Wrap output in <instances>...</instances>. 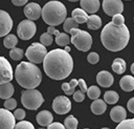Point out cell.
<instances>
[{
  "instance_id": "6da1fadb",
  "label": "cell",
  "mask_w": 134,
  "mask_h": 129,
  "mask_svg": "<svg viewBox=\"0 0 134 129\" xmlns=\"http://www.w3.org/2000/svg\"><path fill=\"white\" fill-rule=\"evenodd\" d=\"M43 68L50 79L64 80L73 69V60L65 49L55 48L47 52L43 61Z\"/></svg>"
},
{
  "instance_id": "7a4b0ae2",
  "label": "cell",
  "mask_w": 134,
  "mask_h": 129,
  "mask_svg": "<svg viewBox=\"0 0 134 129\" xmlns=\"http://www.w3.org/2000/svg\"><path fill=\"white\" fill-rule=\"evenodd\" d=\"M130 39L128 27L122 25H115L112 22L106 24L100 33V40L105 48L110 51H119L124 49Z\"/></svg>"
},
{
  "instance_id": "3957f363",
  "label": "cell",
  "mask_w": 134,
  "mask_h": 129,
  "mask_svg": "<svg viewBox=\"0 0 134 129\" xmlns=\"http://www.w3.org/2000/svg\"><path fill=\"white\" fill-rule=\"evenodd\" d=\"M16 81L25 89H35L42 81L41 70L31 62H21L16 67Z\"/></svg>"
},
{
  "instance_id": "277c9868",
  "label": "cell",
  "mask_w": 134,
  "mask_h": 129,
  "mask_svg": "<svg viewBox=\"0 0 134 129\" xmlns=\"http://www.w3.org/2000/svg\"><path fill=\"white\" fill-rule=\"evenodd\" d=\"M66 16V6L60 1H49L42 8V18L49 26L60 25L65 21Z\"/></svg>"
},
{
  "instance_id": "5b68a950",
  "label": "cell",
  "mask_w": 134,
  "mask_h": 129,
  "mask_svg": "<svg viewBox=\"0 0 134 129\" xmlns=\"http://www.w3.org/2000/svg\"><path fill=\"white\" fill-rule=\"evenodd\" d=\"M71 35V43L81 51H87L92 45V37L88 31L80 28H73L69 33Z\"/></svg>"
},
{
  "instance_id": "8992f818",
  "label": "cell",
  "mask_w": 134,
  "mask_h": 129,
  "mask_svg": "<svg viewBox=\"0 0 134 129\" xmlns=\"http://www.w3.org/2000/svg\"><path fill=\"white\" fill-rule=\"evenodd\" d=\"M44 102L43 95L39 90L36 89H26L21 93V103L22 105L30 110H37Z\"/></svg>"
},
{
  "instance_id": "52a82bcc",
  "label": "cell",
  "mask_w": 134,
  "mask_h": 129,
  "mask_svg": "<svg viewBox=\"0 0 134 129\" xmlns=\"http://www.w3.org/2000/svg\"><path fill=\"white\" fill-rule=\"evenodd\" d=\"M47 55L46 46H44L42 43H32L25 51V56L28 59L29 62L34 64H39L44 61L45 57Z\"/></svg>"
},
{
  "instance_id": "ba28073f",
  "label": "cell",
  "mask_w": 134,
  "mask_h": 129,
  "mask_svg": "<svg viewBox=\"0 0 134 129\" xmlns=\"http://www.w3.org/2000/svg\"><path fill=\"white\" fill-rule=\"evenodd\" d=\"M37 31V26L34 23V21L31 20H22L18 27H17V34L18 37L22 40H29L30 38H32L35 36Z\"/></svg>"
},
{
  "instance_id": "9c48e42d",
  "label": "cell",
  "mask_w": 134,
  "mask_h": 129,
  "mask_svg": "<svg viewBox=\"0 0 134 129\" xmlns=\"http://www.w3.org/2000/svg\"><path fill=\"white\" fill-rule=\"evenodd\" d=\"M52 109L58 114H65L71 109V102L65 95L57 96L52 102Z\"/></svg>"
},
{
  "instance_id": "30bf717a",
  "label": "cell",
  "mask_w": 134,
  "mask_h": 129,
  "mask_svg": "<svg viewBox=\"0 0 134 129\" xmlns=\"http://www.w3.org/2000/svg\"><path fill=\"white\" fill-rule=\"evenodd\" d=\"M103 9L108 15L113 17L114 15L121 14L124 10V3L121 0H104Z\"/></svg>"
},
{
  "instance_id": "8fae6325",
  "label": "cell",
  "mask_w": 134,
  "mask_h": 129,
  "mask_svg": "<svg viewBox=\"0 0 134 129\" xmlns=\"http://www.w3.org/2000/svg\"><path fill=\"white\" fill-rule=\"evenodd\" d=\"M13 78L14 72L10 63L4 57H0V84L10 82Z\"/></svg>"
},
{
  "instance_id": "7c38bea8",
  "label": "cell",
  "mask_w": 134,
  "mask_h": 129,
  "mask_svg": "<svg viewBox=\"0 0 134 129\" xmlns=\"http://www.w3.org/2000/svg\"><path fill=\"white\" fill-rule=\"evenodd\" d=\"M16 126L15 115L7 109H0V129H14Z\"/></svg>"
},
{
  "instance_id": "4fadbf2b",
  "label": "cell",
  "mask_w": 134,
  "mask_h": 129,
  "mask_svg": "<svg viewBox=\"0 0 134 129\" xmlns=\"http://www.w3.org/2000/svg\"><path fill=\"white\" fill-rule=\"evenodd\" d=\"M13 27V20L8 13L3 9H0V38L7 36L8 33L12 30Z\"/></svg>"
},
{
  "instance_id": "5bb4252c",
  "label": "cell",
  "mask_w": 134,
  "mask_h": 129,
  "mask_svg": "<svg viewBox=\"0 0 134 129\" xmlns=\"http://www.w3.org/2000/svg\"><path fill=\"white\" fill-rule=\"evenodd\" d=\"M24 15L28 20H31V21L37 20L40 18V16H42V8L36 2L27 3L24 6Z\"/></svg>"
},
{
  "instance_id": "9a60e30c",
  "label": "cell",
  "mask_w": 134,
  "mask_h": 129,
  "mask_svg": "<svg viewBox=\"0 0 134 129\" xmlns=\"http://www.w3.org/2000/svg\"><path fill=\"white\" fill-rule=\"evenodd\" d=\"M96 82L98 83V85H100L102 87H110L112 86L113 82H114V78L112 76V73H110L107 70H102L97 73L96 76Z\"/></svg>"
},
{
  "instance_id": "2e32d148",
  "label": "cell",
  "mask_w": 134,
  "mask_h": 129,
  "mask_svg": "<svg viewBox=\"0 0 134 129\" xmlns=\"http://www.w3.org/2000/svg\"><path fill=\"white\" fill-rule=\"evenodd\" d=\"M110 117L115 123H120L127 119V111L122 106H115L110 111Z\"/></svg>"
},
{
  "instance_id": "e0dca14e",
  "label": "cell",
  "mask_w": 134,
  "mask_h": 129,
  "mask_svg": "<svg viewBox=\"0 0 134 129\" xmlns=\"http://www.w3.org/2000/svg\"><path fill=\"white\" fill-rule=\"evenodd\" d=\"M81 8L87 14H94L99 8V0H81Z\"/></svg>"
},
{
  "instance_id": "ac0fdd59",
  "label": "cell",
  "mask_w": 134,
  "mask_h": 129,
  "mask_svg": "<svg viewBox=\"0 0 134 129\" xmlns=\"http://www.w3.org/2000/svg\"><path fill=\"white\" fill-rule=\"evenodd\" d=\"M36 120H37V123H38L40 126L45 127V126H49V125L52 123L53 116H52V114H51L48 110H42V111H40V112L37 114Z\"/></svg>"
},
{
  "instance_id": "d6986e66",
  "label": "cell",
  "mask_w": 134,
  "mask_h": 129,
  "mask_svg": "<svg viewBox=\"0 0 134 129\" xmlns=\"http://www.w3.org/2000/svg\"><path fill=\"white\" fill-rule=\"evenodd\" d=\"M119 86L126 92L133 91L134 90V78L132 76H124L119 80Z\"/></svg>"
},
{
  "instance_id": "ffe728a7",
  "label": "cell",
  "mask_w": 134,
  "mask_h": 129,
  "mask_svg": "<svg viewBox=\"0 0 134 129\" xmlns=\"http://www.w3.org/2000/svg\"><path fill=\"white\" fill-rule=\"evenodd\" d=\"M14 91H15V89L10 82L0 84V99L7 100V99L12 98V95L14 94Z\"/></svg>"
},
{
  "instance_id": "44dd1931",
  "label": "cell",
  "mask_w": 134,
  "mask_h": 129,
  "mask_svg": "<svg viewBox=\"0 0 134 129\" xmlns=\"http://www.w3.org/2000/svg\"><path fill=\"white\" fill-rule=\"evenodd\" d=\"M90 108H91V111H92L94 114L99 115V114H103V113L106 111V109H107V104H106V102H105L104 100L97 99V100H94V101L92 102Z\"/></svg>"
},
{
  "instance_id": "7402d4cb",
  "label": "cell",
  "mask_w": 134,
  "mask_h": 129,
  "mask_svg": "<svg viewBox=\"0 0 134 129\" xmlns=\"http://www.w3.org/2000/svg\"><path fill=\"white\" fill-rule=\"evenodd\" d=\"M71 18L76 22V23H79V24H83V23H85V22H87V20H88V15H87V13L83 9V8H74L73 10H72V13H71Z\"/></svg>"
},
{
  "instance_id": "603a6c76",
  "label": "cell",
  "mask_w": 134,
  "mask_h": 129,
  "mask_svg": "<svg viewBox=\"0 0 134 129\" xmlns=\"http://www.w3.org/2000/svg\"><path fill=\"white\" fill-rule=\"evenodd\" d=\"M126 61L121 58H116L114 59L113 63H112V70L117 73V74H121L126 71Z\"/></svg>"
},
{
  "instance_id": "cb8c5ba5",
  "label": "cell",
  "mask_w": 134,
  "mask_h": 129,
  "mask_svg": "<svg viewBox=\"0 0 134 129\" xmlns=\"http://www.w3.org/2000/svg\"><path fill=\"white\" fill-rule=\"evenodd\" d=\"M87 26L89 29H98L102 26V19L97 15H90L87 20Z\"/></svg>"
},
{
  "instance_id": "d4e9b609",
  "label": "cell",
  "mask_w": 134,
  "mask_h": 129,
  "mask_svg": "<svg viewBox=\"0 0 134 129\" xmlns=\"http://www.w3.org/2000/svg\"><path fill=\"white\" fill-rule=\"evenodd\" d=\"M77 84H79V80L72 79L69 83H63L62 89L67 95H71L74 93V89H75V86H77Z\"/></svg>"
},
{
  "instance_id": "484cf974",
  "label": "cell",
  "mask_w": 134,
  "mask_h": 129,
  "mask_svg": "<svg viewBox=\"0 0 134 129\" xmlns=\"http://www.w3.org/2000/svg\"><path fill=\"white\" fill-rule=\"evenodd\" d=\"M118 99H119L118 93L113 90H108L104 94V101L107 104H115L118 101Z\"/></svg>"
},
{
  "instance_id": "4316f807",
  "label": "cell",
  "mask_w": 134,
  "mask_h": 129,
  "mask_svg": "<svg viewBox=\"0 0 134 129\" xmlns=\"http://www.w3.org/2000/svg\"><path fill=\"white\" fill-rule=\"evenodd\" d=\"M71 40L67 33H60L58 36H55V43L59 46H68Z\"/></svg>"
},
{
  "instance_id": "83f0119b",
  "label": "cell",
  "mask_w": 134,
  "mask_h": 129,
  "mask_svg": "<svg viewBox=\"0 0 134 129\" xmlns=\"http://www.w3.org/2000/svg\"><path fill=\"white\" fill-rule=\"evenodd\" d=\"M17 43H18V39H17V37H16L15 35H13V34H9V35L5 36V38H4V40H3V45H4L6 48H10V49L14 48V47H16Z\"/></svg>"
},
{
  "instance_id": "f1b7e54d",
  "label": "cell",
  "mask_w": 134,
  "mask_h": 129,
  "mask_svg": "<svg viewBox=\"0 0 134 129\" xmlns=\"http://www.w3.org/2000/svg\"><path fill=\"white\" fill-rule=\"evenodd\" d=\"M63 23V28L66 33H70V30L73 28H79V23H76L72 18H66Z\"/></svg>"
},
{
  "instance_id": "f546056e",
  "label": "cell",
  "mask_w": 134,
  "mask_h": 129,
  "mask_svg": "<svg viewBox=\"0 0 134 129\" xmlns=\"http://www.w3.org/2000/svg\"><path fill=\"white\" fill-rule=\"evenodd\" d=\"M77 124H79V122L73 115H68L64 120V126L66 129H76Z\"/></svg>"
},
{
  "instance_id": "4dcf8cb0",
  "label": "cell",
  "mask_w": 134,
  "mask_h": 129,
  "mask_svg": "<svg viewBox=\"0 0 134 129\" xmlns=\"http://www.w3.org/2000/svg\"><path fill=\"white\" fill-rule=\"evenodd\" d=\"M87 94H88L89 99H91V100H93V101H94V100H97V99L99 98V95H100V89H99L97 86L92 85V86H90V87L88 88Z\"/></svg>"
},
{
  "instance_id": "1f68e13d",
  "label": "cell",
  "mask_w": 134,
  "mask_h": 129,
  "mask_svg": "<svg viewBox=\"0 0 134 129\" xmlns=\"http://www.w3.org/2000/svg\"><path fill=\"white\" fill-rule=\"evenodd\" d=\"M115 129H134V119H126L125 121L120 122Z\"/></svg>"
},
{
  "instance_id": "d6a6232c",
  "label": "cell",
  "mask_w": 134,
  "mask_h": 129,
  "mask_svg": "<svg viewBox=\"0 0 134 129\" xmlns=\"http://www.w3.org/2000/svg\"><path fill=\"white\" fill-rule=\"evenodd\" d=\"M23 50L21 49V48H17V47H14V48H12L10 50H9V57L13 59V60H15V61H19V60H21L22 59V57H23Z\"/></svg>"
},
{
  "instance_id": "836d02e7",
  "label": "cell",
  "mask_w": 134,
  "mask_h": 129,
  "mask_svg": "<svg viewBox=\"0 0 134 129\" xmlns=\"http://www.w3.org/2000/svg\"><path fill=\"white\" fill-rule=\"evenodd\" d=\"M40 42L44 45V46H49L52 44L53 39H52V35L48 34V33H44L41 35L40 37Z\"/></svg>"
},
{
  "instance_id": "e575fe53",
  "label": "cell",
  "mask_w": 134,
  "mask_h": 129,
  "mask_svg": "<svg viewBox=\"0 0 134 129\" xmlns=\"http://www.w3.org/2000/svg\"><path fill=\"white\" fill-rule=\"evenodd\" d=\"M14 129H35L34 125L28 121H20L16 124Z\"/></svg>"
},
{
  "instance_id": "d590c367",
  "label": "cell",
  "mask_w": 134,
  "mask_h": 129,
  "mask_svg": "<svg viewBox=\"0 0 134 129\" xmlns=\"http://www.w3.org/2000/svg\"><path fill=\"white\" fill-rule=\"evenodd\" d=\"M3 106H4V108L7 109V110H13V109H15V108L17 107V101H16L15 99H13V98H9V99L5 100Z\"/></svg>"
},
{
  "instance_id": "8d00e7d4",
  "label": "cell",
  "mask_w": 134,
  "mask_h": 129,
  "mask_svg": "<svg viewBox=\"0 0 134 129\" xmlns=\"http://www.w3.org/2000/svg\"><path fill=\"white\" fill-rule=\"evenodd\" d=\"M113 24H115V25H122L124 23H125V18H124V16L121 15V14H117V15H114L113 17H112V21H111Z\"/></svg>"
},
{
  "instance_id": "74e56055",
  "label": "cell",
  "mask_w": 134,
  "mask_h": 129,
  "mask_svg": "<svg viewBox=\"0 0 134 129\" xmlns=\"http://www.w3.org/2000/svg\"><path fill=\"white\" fill-rule=\"evenodd\" d=\"M87 61H88L90 64H96V63L99 61V56H98V53H96V52H90V53L87 56Z\"/></svg>"
},
{
  "instance_id": "f35d334b",
  "label": "cell",
  "mask_w": 134,
  "mask_h": 129,
  "mask_svg": "<svg viewBox=\"0 0 134 129\" xmlns=\"http://www.w3.org/2000/svg\"><path fill=\"white\" fill-rule=\"evenodd\" d=\"M84 99H85V92H83L82 90H76V91H74V93H73V100H74L75 102H77V103L83 102Z\"/></svg>"
},
{
  "instance_id": "ab89813d",
  "label": "cell",
  "mask_w": 134,
  "mask_h": 129,
  "mask_svg": "<svg viewBox=\"0 0 134 129\" xmlns=\"http://www.w3.org/2000/svg\"><path fill=\"white\" fill-rule=\"evenodd\" d=\"M14 115H15V117H16L17 120H19V121H23V119L25 117L26 114H25V111H24L22 108H18V109L15 110Z\"/></svg>"
},
{
  "instance_id": "60d3db41",
  "label": "cell",
  "mask_w": 134,
  "mask_h": 129,
  "mask_svg": "<svg viewBox=\"0 0 134 129\" xmlns=\"http://www.w3.org/2000/svg\"><path fill=\"white\" fill-rule=\"evenodd\" d=\"M47 129H66V128L63 124L55 122V123H51L49 126H47Z\"/></svg>"
},
{
  "instance_id": "b9f144b4",
  "label": "cell",
  "mask_w": 134,
  "mask_h": 129,
  "mask_svg": "<svg viewBox=\"0 0 134 129\" xmlns=\"http://www.w3.org/2000/svg\"><path fill=\"white\" fill-rule=\"evenodd\" d=\"M79 87H80V90H82L83 92H87V90H88V87H87V85H86V82H85V80H83V79H80L79 80Z\"/></svg>"
},
{
  "instance_id": "7bdbcfd3",
  "label": "cell",
  "mask_w": 134,
  "mask_h": 129,
  "mask_svg": "<svg viewBox=\"0 0 134 129\" xmlns=\"http://www.w3.org/2000/svg\"><path fill=\"white\" fill-rule=\"evenodd\" d=\"M127 107H128V110H129L130 112L134 113V96L131 98V99L128 101V103H127Z\"/></svg>"
},
{
  "instance_id": "ee69618b",
  "label": "cell",
  "mask_w": 134,
  "mask_h": 129,
  "mask_svg": "<svg viewBox=\"0 0 134 129\" xmlns=\"http://www.w3.org/2000/svg\"><path fill=\"white\" fill-rule=\"evenodd\" d=\"M27 1L28 0H12V3L16 6H22V5H25Z\"/></svg>"
},
{
  "instance_id": "f6af8a7d",
  "label": "cell",
  "mask_w": 134,
  "mask_h": 129,
  "mask_svg": "<svg viewBox=\"0 0 134 129\" xmlns=\"http://www.w3.org/2000/svg\"><path fill=\"white\" fill-rule=\"evenodd\" d=\"M47 33L50 34V35H54V36H58V35L60 34V31H59L58 29H55L54 26H48V28H47Z\"/></svg>"
},
{
  "instance_id": "bcb514c9",
  "label": "cell",
  "mask_w": 134,
  "mask_h": 129,
  "mask_svg": "<svg viewBox=\"0 0 134 129\" xmlns=\"http://www.w3.org/2000/svg\"><path fill=\"white\" fill-rule=\"evenodd\" d=\"M131 72H132V73L134 74V63H133V64L131 65Z\"/></svg>"
},
{
  "instance_id": "7dc6e473",
  "label": "cell",
  "mask_w": 134,
  "mask_h": 129,
  "mask_svg": "<svg viewBox=\"0 0 134 129\" xmlns=\"http://www.w3.org/2000/svg\"><path fill=\"white\" fill-rule=\"evenodd\" d=\"M65 50H66L67 52H69V51H70V47H69V46H65Z\"/></svg>"
},
{
  "instance_id": "c3c4849f",
  "label": "cell",
  "mask_w": 134,
  "mask_h": 129,
  "mask_svg": "<svg viewBox=\"0 0 134 129\" xmlns=\"http://www.w3.org/2000/svg\"><path fill=\"white\" fill-rule=\"evenodd\" d=\"M68 1H70V2H76V1H79V0H68Z\"/></svg>"
},
{
  "instance_id": "681fc988",
  "label": "cell",
  "mask_w": 134,
  "mask_h": 129,
  "mask_svg": "<svg viewBox=\"0 0 134 129\" xmlns=\"http://www.w3.org/2000/svg\"><path fill=\"white\" fill-rule=\"evenodd\" d=\"M102 129H110V128H107V127H104V128H102Z\"/></svg>"
},
{
  "instance_id": "f907efd6",
  "label": "cell",
  "mask_w": 134,
  "mask_h": 129,
  "mask_svg": "<svg viewBox=\"0 0 134 129\" xmlns=\"http://www.w3.org/2000/svg\"><path fill=\"white\" fill-rule=\"evenodd\" d=\"M40 129H44V128H40Z\"/></svg>"
},
{
  "instance_id": "816d5d0a",
  "label": "cell",
  "mask_w": 134,
  "mask_h": 129,
  "mask_svg": "<svg viewBox=\"0 0 134 129\" xmlns=\"http://www.w3.org/2000/svg\"><path fill=\"white\" fill-rule=\"evenodd\" d=\"M85 129H89V128H85Z\"/></svg>"
}]
</instances>
